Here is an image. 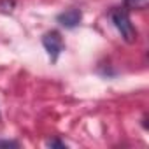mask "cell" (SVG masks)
I'll return each mask as SVG.
<instances>
[{"mask_svg": "<svg viewBox=\"0 0 149 149\" xmlns=\"http://www.w3.org/2000/svg\"><path fill=\"white\" fill-rule=\"evenodd\" d=\"M13 7H14V0H2V4H0V9H2V11H13Z\"/></svg>", "mask_w": 149, "mask_h": 149, "instance_id": "obj_6", "label": "cell"}, {"mask_svg": "<svg viewBox=\"0 0 149 149\" xmlns=\"http://www.w3.org/2000/svg\"><path fill=\"white\" fill-rule=\"evenodd\" d=\"M149 0H125V6L130 9H146Z\"/></svg>", "mask_w": 149, "mask_h": 149, "instance_id": "obj_4", "label": "cell"}, {"mask_svg": "<svg viewBox=\"0 0 149 149\" xmlns=\"http://www.w3.org/2000/svg\"><path fill=\"white\" fill-rule=\"evenodd\" d=\"M46 146H47V147H58V149H67V144H65V142H61L60 139H51V140H47V142H46Z\"/></svg>", "mask_w": 149, "mask_h": 149, "instance_id": "obj_5", "label": "cell"}, {"mask_svg": "<svg viewBox=\"0 0 149 149\" xmlns=\"http://www.w3.org/2000/svg\"><path fill=\"white\" fill-rule=\"evenodd\" d=\"M0 147H19L18 140H0Z\"/></svg>", "mask_w": 149, "mask_h": 149, "instance_id": "obj_7", "label": "cell"}, {"mask_svg": "<svg viewBox=\"0 0 149 149\" xmlns=\"http://www.w3.org/2000/svg\"><path fill=\"white\" fill-rule=\"evenodd\" d=\"M42 46H44V49L47 51L51 63H56L58 58H60V54H61L63 49H65L63 37L60 35L58 30H49V32H46V33L42 35Z\"/></svg>", "mask_w": 149, "mask_h": 149, "instance_id": "obj_2", "label": "cell"}, {"mask_svg": "<svg viewBox=\"0 0 149 149\" xmlns=\"http://www.w3.org/2000/svg\"><path fill=\"white\" fill-rule=\"evenodd\" d=\"M56 21H58L63 28L74 30L76 26H79V23L83 21V11H81L79 7H70V9L60 13V14L56 16Z\"/></svg>", "mask_w": 149, "mask_h": 149, "instance_id": "obj_3", "label": "cell"}, {"mask_svg": "<svg viewBox=\"0 0 149 149\" xmlns=\"http://www.w3.org/2000/svg\"><path fill=\"white\" fill-rule=\"evenodd\" d=\"M109 16H111V21L114 23V26L118 28L119 35L123 37V40L128 42V44H133L137 40V30H135V26L130 19V14H128L126 7H114Z\"/></svg>", "mask_w": 149, "mask_h": 149, "instance_id": "obj_1", "label": "cell"}]
</instances>
